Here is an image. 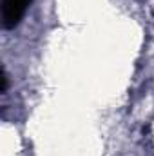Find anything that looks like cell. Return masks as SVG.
<instances>
[{
  "label": "cell",
  "mask_w": 154,
  "mask_h": 156,
  "mask_svg": "<svg viewBox=\"0 0 154 156\" xmlns=\"http://www.w3.org/2000/svg\"><path fill=\"white\" fill-rule=\"evenodd\" d=\"M31 0H2V24L5 29H13L24 18Z\"/></svg>",
  "instance_id": "1"
}]
</instances>
